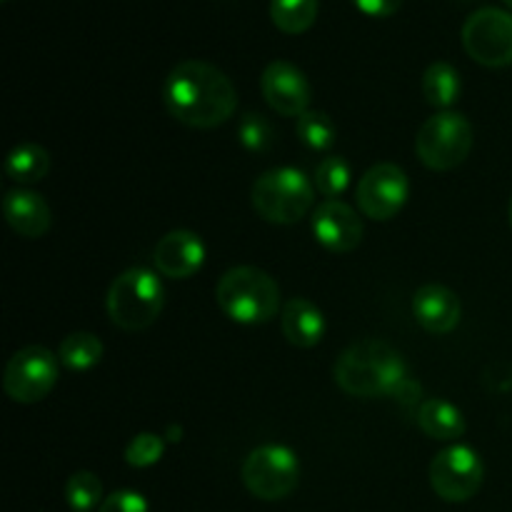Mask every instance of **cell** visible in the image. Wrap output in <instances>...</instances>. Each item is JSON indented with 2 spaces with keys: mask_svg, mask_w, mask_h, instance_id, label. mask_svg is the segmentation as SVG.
<instances>
[{
  "mask_svg": "<svg viewBox=\"0 0 512 512\" xmlns=\"http://www.w3.org/2000/svg\"><path fill=\"white\" fill-rule=\"evenodd\" d=\"M163 105L178 123L210 130L233 118L238 93L233 80L213 63L183 60L165 78Z\"/></svg>",
  "mask_w": 512,
  "mask_h": 512,
  "instance_id": "6da1fadb",
  "label": "cell"
},
{
  "mask_svg": "<svg viewBox=\"0 0 512 512\" xmlns=\"http://www.w3.org/2000/svg\"><path fill=\"white\" fill-rule=\"evenodd\" d=\"M333 378L353 398H395L408 375L403 355L385 340H360L340 353Z\"/></svg>",
  "mask_w": 512,
  "mask_h": 512,
  "instance_id": "7a4b0ae2",
  "label": "cell"
},
{
  "mask_svg": "<svg viewBox=\"0 0 512 512\" xmlns=\"http://www.w3.org/2000/svg\"><path fill=\"white\" fill-rule=\"evenodd\" d=\"M218 308L233 323H270L280 313V288L265 270L253 265H238L223 273L215 285Z\"/></svg>",
  "mask_w": 512,
  "mask_h": 512,
  "instance_id": "3957f363",
  "label": "cell"
},
{
  "mask_svg": "<svg viewBox=\"0 0 512 512\" xmlns=\"http://www.w3.org/2000/svg\"><path fill=\"white\" fill-rule=\"evenodd\" d=\"M163 305V283L148 268H130L120 273L110 285L108 300H105L113 325L125 333H138V330L150 328L163 313Z\"/></svg>",
  "mask_w": 512,
  "mask_h": 512,
  "instance_id": "277c9868",
  "label": "cell"
},
{
  "mask_svg": "<svg viewBox=\"0 0 512 512\" xmlns=\"http://www.w3.org/2000/svg\"><path fill=\"white\" fill-rule=\"evenodd\" d=\"M253 208L265 223L295 225L315 203V185L295 168H273L253 183Z\"/></svg>",
  "mask_w": 512,
  "mask_h": 512,
  "instance_id": "5b68a950",
  "label": "cell"
},
{
  "mask_svg": "<svg viewBox=\"0 0 512 512\" xmlns=\"http://www.w3.org/2000/svg\"><path fill=\"white\" fill-rule=\"evenodd\" d=\"M473 150V125L460 113L433 115L423 123L415 138V155L420 163L438 173L460 168Z\"/></svg>",
  "mask_w": 512,
  "mask_h": 512,
  "instance_id": "8992f818",
  "label": "cell"
},
{
  "mask_svg": "<svg viewBox=\"0 0 512 512\" xmlns=\"http://www.w3.org/2000/svg\"><path fill=\"white\" fill-rule=\"evenodd\" d=\"M240 478L250 495L265 503H275L298 488L300 463L285 445H260L245 458Z\"/></svg>",
  "mask_w": 512,
  "mask_h": 512,
  "instance_id": "52a82bcc",
  "label": "cell"
},
{
  "mask_svg": "<svg viewBox=\"0 0 512 512\" xmlns=\"http://www.w3.org/2000/svg\"><path fill=\"white\" fill-rule=\"evenodd\" d=\"M60 358L45 345H28L8 360L3 373V390L13 403L33 405L48 398L58 383Z\"/></svg>",
  "mask_w": 512,
  "mask_h": 512,
  "instance_id": "ba28073f",
  "label": "cell"
},
{
  "mask_svg": "<svg viewBox=\"0 0 512 512\" xmlns=\"http://www.w3.org/2000/svg\"><path fill=\"white\" fill-rule=\"evenodd\" d=\"M483 458L468 445H450L430 463V485L445 503H465L483 488Z\"/></svg>",
  "mask_w": 512,
  "mask_h": 512,
  "instance_id": "9c48e42d",
  "label": "cell"
},
{
  "mask_svg": "<svg viewBox=\"0 0 512 512\" xmlns=\"http://www.w3.org/2000/svg\"><path fill=\"white\" fill-rule=\"evenodd\" d=\"M463 48L485 68L512 65V13L500 8H480L465 20Z\"/></svg>",
  "mask_w": 512,
  "mask_h": 512,
  "instance_id": "30bf717a",
  "label": "cell"
},
{
  "mask_svg": "<svg viewBox=\"0 0 512 512\" xmlns=\"http://www.w3.org/2000/svg\"><path fill=\"white\" fill-rule=\"evenodd\" d=\"M410 195L408 175L395 163H378L360 178L355 200L360 213L370 220H393L405 208Z\"/></svg>",
  "mask_w": 512,
  "mask_h": 512,
  "instance_id": "8fae6325",
  "label": "cell"
},
{
  "mask_svg": "<svg viewBox=\"0 0 512 512\" xmlns=\"http://www.w3.org/2000/svg\"><path fill=\"white\" fill-rule=\"evenodd\" d=\"M260 93L265 103L285 118H300L313 103V88L298 65L288 60H275L260 75Z\"/></svg>",
  "mask_w": 512,
  "mask_h": 512,
  "instance_id": "7c38bea8",
  "label": "cell"
},
{
  "mask_svg": "<svg viewBox=\"0 0 512 512\" xmlns=\"http://www.w3.org/2000/svg\"><path fill=\"white\" fill-rule=\"evenodd\" d=\"M363 233L360 215L343 200H325L313 210V235L330 253H353Z\"/></svg>",
  "mask_w": 512,
  "mask_h": 512,
  "instance_id": "4fadbf2b",
  "label": "cell"
},
{
  "mask_svg": "<svg viewBox=\"0 0 512 512\" xmlns=\"http://www.w3.org/2000/svg\"><path fill=\"white\" fill-rule=\"evenodd\" d=\"M153 263L160 275L170 280H188L203 268L205 245L193 230H170L158 240Z\"/></svg>",
  "mask_w": 512,
  "mask_h": 512,
  "instance_id": "5bb4252c",
  "label": "cell"
},
{
  "mask_svg": "<svg viewBox=\"0 0 512 512\" xmlns=\"http://www.w3.org/2000/svg\"><path fill=\"white\" fill-rule=\"evenodd\" d=\"M413 315L423 330L433 335L453 333L463 318L460 298L450 288L438 283L423 285L413 298Z\"/></svg>",
  "mask_w": 512,
  "mask_h": 512,
  "instance_id": "9a60e30c",
  "label": "cell"
},
{
  "mask_svg": "<svg viewBox=\"0 0 512 512\" xmlns=\"http://www.w3.org/2000/svg\"><path fill=\"white\" fill-rule=\"evenodd\" d=\"M3 215L5 223L13 228V233L28 240L43 238L50 230V223H53V215H50V208L43 200V195L23 188L5 193Z\"/></svg>",
  "mask_w": 512,
  "mask_h": 512,
  "instance_id": "2e32d148",
  "label": "cell"
},
{
  "mask_svg": "<svg viewBox=\"0 0 512 512\" xmlns=\"http://www.w3.org/2000/svg\"><path fill=\"white\" fill-rule=\"evenodd\" d=\"M280 328L295 348H315L325 335V315L308 298H293L280 310Z\"/></svg>",
  "mask_w": 512,
  "mask_h": 512,
  "instance_id": "e0dca14e",
  "label": "cell"
},
{
  "mask_svg": "<svg viewBox=\"0 0 512 512\" xmlns=\"http://www.w3.org/2000/svg\"><path fill=\"white\" fill-rule=\"evenodd\" d=\"M418 425L428 438L433 440H458L463 438L468 425H465L463 413L453 403L443 398H428L418 408Z\"/></svg>",
  "mask_w": 512,
  "mask_h": 512,
  "instance_id": "ac0fdd59",
  "label": "cell"
},
{
  "mask_svg": "<svg viewBox=\"0 0 512 512\" xmlns=\"http://www.w3.org/2000/svg\"><path fill=\"white\" fill-rule=\"evenodd\" d=\"M463 93V80L460 73L445 60L430 63L423 73V95L428 105L438 108L443 113L445 108L455 105V100Z\"/></svg>",
  "mask_w": 512,
  "mask_h": 512,
  "instance_id": "d6986e66",
  "label": "cell"
},
{
  "mask_svg": "<svg viewBox=\"0 0 512 512\" xmlns=\"http://www.w3.org/2000/svg\"><path fill=\"white\" fill-rule=\"evenodd\" d=\"M50 170V155L43 145L38 143H23L18 148L10 150L8 160H5V175L20 185H33L48 175Z\"/></svg>",
  "mask_w": 512,
  "mask_h": 512,
  "instance_id": "ffe728a7",
  "label": "cell"
},
{
  "mask_svg": "<svg viewBox=\"0 0 512 512\" xmlns=\"http://www.w3.org/2000/svg\"><path fill=\"white\" fill-rule=\"evenodd\" d=\"M318 0H270V18L280 33L300 35L318 20Z\"/></svg>",
  "mask_w": 512,
  "mask_h": 512,
  "instance_id": "44dd1931",
  "label": "cell"
},
{
  "mask_svg": "<svg viewBox=\"0 0 512 512\" xmlns=\"http://www.w3.org/2000/svg\"><path fill=\"white\" fill-rule=\"evenodd\" d=\"M60 365H65L73 373H83V370L95 368L103 360V343L95 338L93 333H70L68 338L60 343L58 348Z\"/></svg>",
  "mask_w": 512,
  "mask_h": 512,
  "instance_id": "7402d4cb",
  "label": "cell"
},
{
  "mask_svg": "<svg viewBox=\"0 0 512 512\" xmlns=\"http://www.w3.org/2000/svg\"><path fill=\"white\" fill-rule=\"evenodd\" d=\"M103 483L90 470L73 473L65 483V503L75 512H90L103 505Z\"/></svg>",
  "mask_w": 512,
  "mask_h": 512,
  "instance_id": "603a6c76",
  "label": "cell"
},
{
  "mask_svg": "<svg viewBox=\"0 0 512 512\" xmlns=\"http://www.w3.org/2000/svg\"><path fill=\"white\" fill-rule=\"evenodd\" d=\"M295 133L303 140L308 148L313 150H330L338 138V128H335L333 118L323 110H308L295 123Z\"/></svg>",
  "mask_w": 512,
  "mask_h": 512,
  "instance_id": "cb8c5ba5",
  "label": "cell"
},
{
  "mask_svg": "<svg viewBox=\"0 0 512 512\" xmlns=\"http://www.w3.org/2000/svg\"><path fill=\"white\" fill-rule=\"evenodd\" d=\"M350 178L353 175H350L348 160L340 158V155H328L315 168V190H320L328 200H338V195L348 190Z\"/></svg>",
  "mask_w": 512,
  "mask_h": 512,
  "instance_id": "d4e9b609",
  "label": "cell"
},
{
  "mask_svg": "<svg viewBox=\"0 0 512 512\" xmlns=\"http://www.w3.org/2000/svg\"><path fill=\"white\" fill-rule=\"evenodd\" d=\"M165 453V443L160 435L155 433H140L125 448V463L130 468H150L158 463Z\"/></svg>",
  "mask_w": 512,
  "mask_h": 512,
  "instance_id": "484cf974",
  "label": "cell"
},
{
  "mask_svg": "<svg viewBox=\"0 0 512 512\" xmlns=\"http://www.w3.org/2000/svg\"><path fill=\"white\" fill-rule=\"evenodd\" d=\"M238 138L250 153H265L273 145V128L263 115L248 113L238 125Z\"/></svg>",
  "mask_w": 512,
  "mask_h": 512,
  "instance_id": "4316f807",
  "label": "cell"
},
{
  "mask_svg": "<svg viewBox=\"0 0 512 512\" xmlns=\"http://www.w3.org/2000/svg\"><path fill=\"white\" fill-rule=\"evenodd\" d=\"M98 512H148V500L133 490H118L103 500Z\"/></svg>",
  "mask_w": 512,
  "mask_h": 512,
  "instance_id": "83f0119b",
  "label": "cell"
},
{
  "mask_svg": "<svg viewBox=\"0 0 512 512\" xmlns=\"http://www.w3.org/2000/svg\"><path fill=\"white\" fill-rule=\"evenodd\" d=\"M353 5L370 18H390L398 13L403 0H353Z\"/></svg>",
  "mask_w": 512,
  "mask_h": 512,
  "instance_id": "f1b7e54d",
  "label": "cell"
},
{
  "mask_svg": "<svg viewBox=\"0 0 512 512\" xmlns=\"http://www.w3.org/2000/svg\"><path fill=\"white\" fill-rule=\"evenodd\" d=\"M510 228H512V200H510Z\"/></svg>",
  "mask_w": 512,
  "mask_h": 512,
  "instance_id": "f546056e",
  "label": "cell"
},
{
  "mask_svg": "<svg viewBox=\"0 0 512 512\" xmlns=\"http://www.w3.org/2000/svg\"><path fill=\"white\" fill-rule=\"evenodd\" d=\"M503 3H505V5H508V8H512V0H503Z\"/></svg>",
  "mask_w": 512,
  "mask_h": 512,
  "instance_id": "4dcf8cb0",
  "label": "cell"
},
{
  "mask_svg": "<svg viewBox=\"0 0 512 512\" xmlns=\"http://www.w3.org/2000/svg\"><path fill=\"white\" fill-rule=\"evenodd\" d=\"M3 3H8V0H3Z\"/></svg>",
  "mask_w": 512,
  "mask_h": 512,
  "instance_id": "1f68e13d",
  "label": "cell"
}]
</instances>
